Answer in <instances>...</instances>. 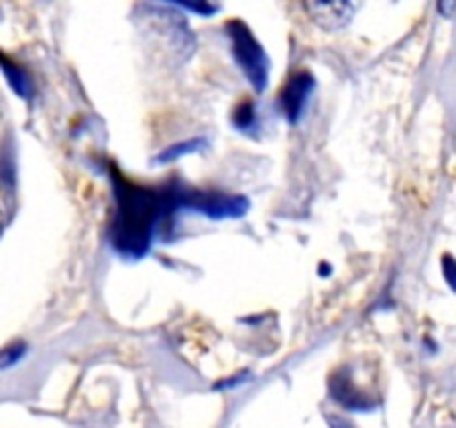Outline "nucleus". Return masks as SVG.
<instances>
[{"instance_id":"7ed1b4c3","label":"nucleus","mask_w":456,"mask_h":428,"mask_svg":"<svg viewBox=\"0 0 456 428\" xmlns=\"http://www.w3.org/2000/svg\"><path fill=\"white\" fill-rule=\"evenodd\" d=\"M176 201L185 208L203 212L205 217L212 218H234L248 210V199H243V196H227L216 194V192H181V194H176Z\"/></svg>"},{"instance_id":"0eeeda50","label":"nucleus","mask_w":456,"mask_h":428,"mask_svg":"<svg viewBox=\"0 0 456 428\" xmlns=\"http://www.w3.org/2000/svg\"><path fill=\"white\" fill-rule=\"evenodd\" d=\"M254 120H256V116H254V105L249 101L240 103L239 107H236V114H234V123L239 129H248L252 128Z\"/></svg>"},{"instance_id":"39448f33","label":"nucleus","mask_w":456,"mask_h":428,"mask_svg":"<svg viewBox=\"0 0 456 428\" xmlns=\"http://www.w3.org/2000/svg\"><path fill=\"white\" fill-rule=\"evenodd\" d=\"M305 12L310 13L312 21L319 22L325 29H338L347 25L356 12V4L350 3H307Z\"/></svg>"},{"instance_id":"423d86ee","label":"nucleus","mask_w":456,"mask_h":428,"mask_svg":"<svg viewBox=\"0 0 456 428\" xmlns=\"http://www.w3.org/2000/svg\"><path fill=\"white\" fill-rule=\"evenodd\" d=\"M0 67H3L4 76H7V80H9V85L13 87V92H16L18 96H22V98L29 96V94H31L29 74H27V71L22 70V67L18 65L16 61L3 56V54H0Z\"/></svg>"},{"instance_id":"f257e3e1","label":"nucleus","mask_w":456,"mask_h":428,"mask_svg":"<svg viewBox=\"0 0 456 428\" xmlns=\"http://www.w3.org/2000/svg\"><path fill=\"white\" fill-rule=\"evenodd\" d=\"M169 199H160L154 190L116 177V214L111 236L116 250L141 257L150 248L156 223L167 212Z\"/></svg>"},{"instance_id":"f03ea898","label":"nucleus","mask_w":456,"mask_h":428,"mask_svg":"<svg viewBox=\"0 0 456 428\" xmlns=\"http://www.w3.org/2000/svg\"><path fill=\"white\" fill-rule=\"evenodd\" d=\"M227 34H230L232 52H234L239 67L248 76L249 83L254 85V89L263 92L267 85V76H270V61H267L263 45L254 38L249 27L240 21L227 22Z\"/></svg>"},{"instance_id":"20e7f679","label":"nucleus","mask_w":456,"mask_h":428,"mask_svg":"<svg viewBox=\"0 0 456 428\" xmlns=\"http://www.w3.org/2000/svg\"><path fill=\"white\" fill-rule=\"evenodd\" d=\"M312 89H314V78L307 71H298L285 83L283 92H281V107H283L289 123H297L301 119Z\"/></svg>"},{"instance_id":"9d476101","label":"nucleus","mask_w":456,"mask_h":428,"mask_svg":"<svg viewBox=\"0 0 456 428\" xmlns=\"http://www.w3.org/2000/svg\"><path fill=\"white\" fill-rule=\"evenodd\" d=\"M0 223H3V218H0Z\"/></svg>"},{"instance_id":"6e6552de","label":"nucleus","mask_w":456,"mask_h":428,"mask_svg":"<svg viewBox=\"0 0 456 428\" xmlns=\"http://www.w3.org/2000/svg\"><path fill=\"white\" fill-rule=\"evenodd\" d=\"M199 147H200V141L178 143V145H174V147H169V150H165L163 154L159 156V160H160V163H165V160H174V159H176V156L187 154V152H194V150H199Z\"/></svg>"},{"instance_id":"1a4fd4ad","label":"nucleus","mask_w":456,"mask_h":428,"mask_svg":"<svg viewBox=\"0 0 456 428\" xmlns=\"http://www.w3.org/2000/svg\"><path fill=\"white\" fill-rule=\"evenodd\" d=\"M22 352H25V343H16V346H9L7 350L0 352V368H4L9 364H16L22 357Z\"/></svg>"}]
</instances>
